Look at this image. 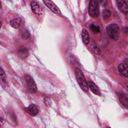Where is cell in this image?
<instances>
[{"label": "cell", "instance_id": "cell-1", "mask_svg": "<svg viewBox=\"0 0 128 128\" xmlns=\"http://www.w3.org/2000/svg\"><path fill=\"white\" fill-rule=\"evenodd\" d=\"M75 76H76L78 84L83 89V91L88 92V90H89L88 83H87V81H86V79H85V77H84V75H83V73H82V71L80 69H78V68L75 69Z\"/></svg>", "mask_w": 128, "mask_h": 128}, {"label": "cell", "instance_id": "cell-2", "mask_svg": "<svg viewBox=\"0 0 128 128\" xmlns=\"http://www.w3.org/2000/svg\"><path fill=\"white\" fill-rule=\"evenodd\" d=\"M106 31H107L108 36L111 39H113V40H117L118 39V37H119V27H118L117 24H114V23L110 24L107 27Z\"/></svg>", "mask_w": 128, "mask_h": 128}, {"label": "cell", "instance_id": "cell-3", "mask_svg": "<svg viewBox=\"0 0 128 128\" xmlns=\"http://www.w3.org/2000/svg\"><path fill=\"white\" fill-rule=\"evenodd\" d=\"M99 4H98V0H90L89 2V8H88V11H89V14L91 17H97L98 14H99Z\"/></svg>", "mask_w": 128, "mask_h": 128}, {"label": "cell", "instance_id": "cell-4", "mask_svg": "<svg viewBox=\"0 0 128 128\" xmlns=\"http://www.w3.org/2000/svg\"><path fill=\"white\" fill-rule=\"evenodd\" d=\"M24 79H25V82H26V84H27L28 90H29L30 92H32V93H35V92L37 91V86H36V83H35V81L33 80V78H32L31 76H29V75H26Z\"/></svg>", "mask_w": 128, "mask_h": 128}, {"label": "cell", "instance_id": "cell-5", "mask_svg": "<svg viewBox=\"0 0 128 128\" xmlns=\"http://www.w3.org/2000/svg\"><path fill=\"white\" fill-rule=\"evenodd\" d=\"M31 9H32V12H33L35 15H37V16H42L43 13H44L42 7H41L36 1H32V2H31Z\"/></svg>", "mask_w": 128, "mask_h": 128}, {"label": "cell", "instance_id": "cell-6", "mask_svg": "<svg viewBox=\"0 0 128 128\" xmlns=\"http://www.w3.org/2000/svg\"><path fill=\"white\" fill-rule=\"evenodd\" d=\"M43 2H44V4H45L52 12H54V13H56V14H58V15L61 14V11L59 10L58 6H57L56 4H54L51 0H43Z\"/></svg>", "mask_w": 128, "mask_h": 128}, {"label": "cell", "instance_id": "cell-7", "mask_svg": "<svg viewBox=\"0 0 128 128\" xmlns=\"http://www.w3.org/2000/svg\"><path fill=\"white\" fill-rule=\"evenodd\" d=\"M116 3H117V6L120 11H122L124 13L128 11V3L126 0H116Z\"/></svg>", "mask_w": 128, "mask_h": 128}, {"label": "cell", "instance_id": "cell-8", "mask_svg": "<svg viewBox=\"0 0 128 128\" xmlns=\"http://www.w3.org/2000/svg\"><path fill=\"white\" fill-rule=\"evenodd\" d=\"M118 71L120 72V74H122L124 77H128V65L121 63L118 65Z\"/></svg>", "mask_w": 128, "mask_h": 128}, {"label": "cell", "instance_id": "cell-9", "mask_svg": "<svg viewBox=\"0 0 128 128\" xmlns=\"http://www.w3.org/2000/svg\"><path fill=\"white\" fill-rule=\"evenodd\" d=\"M23 24V19L20 18V17H17V18H14L10 21V25L13 27V28H19L21 25Z\"/></svg>", "mask_w": 128, "mask_h": 128}, {"label": "cell", "instance_id": "cell-10", "mask_svg": "<svg viewBox=\"0 0 128 128\" xmlns=\"http://www.w3.org/2000/svg\"><path fill=\"white\" fill-rule=\"evenodd\" d=\"M26 111H27L30 115L35 116V115H37V113L39 112V109H38V107H37L36 105L31 104V105H29V106L26 108Z\"/></svg>", "mask_w": 128, "mask_h": 128}, {"label": "cell", "instance_id": "cell-11", "mask_svg": "<svg viewBox=\"0 0 128 128\" xmlns=\"http://www.w3.org/2000/svg\"><path fill=\"white\" fill-rule=\"evenodd\" d=\"M81 37H82V41L85 45H88L89 42H90V36H89V33L86 29H83L82 32H81Z\"/></svg>", "mask_w": 128, "mask_h": 128}, {"label": "cell", "instance_id": "cell-12", "mask_svg": "<svg viewBox=\"0 0 128 128\" xmlns=\"http://www.w3.org/2000/svg\"><path fill=\"white\" fill-rule=\"evenodd\" d=\"M88 86H89V89H90L94 94H96V95H100V90H99V88L96 86V84H95L94 82L89 81V82H88Z\"/></svg>", "mask_w": 128, "mask_h": 128}, {"label": "cell", "instance_id": "cell-13", "mask_svg": "<svg viewBox=\"0 0 128 128\" xmlns=\"http://www.w3.org/2000/svg\"><path fill=\"white\" fill-rule=\"evenodd\" d=\"M118 96H119V100H120L121 104H122L124 107L128 108V97H127L124 93H119Z\"/></svg>", "mask_w": 128, "mask_h": 128}, {"label": "cell", "instance_id": "cell-14", "mask_svg": "<svg viewBox=\"0 0 128 128\" xmlns=\"http://www.w3.org/2000/svg\"><path fill=\"white\" fill-rule=\"evenodd\" d=\"M18 55L21 57V58H26L28 56V50L24 47H21L19 50H18Z\"/></svg>", "mask_w": 128, "mask_h": 128}, {"label": "cell", "instance_id": "cell-15", "mask_svg": "<svg viewBox=\"0 0 128 128\" xmlns=\"http://www.w3.org/2000/svg\"><path fill=\"white\" fill-rule=\"evenodd\" d=\"M91 50H92V52H93L95 55H100V54H101V52H100L99 48H98L95 44H93V45L91 46Z\"/></svg>", "mask_w": 128, "mask_h": 128}, {"label": "cell", "instance_id": "cell-16", "mask_svg": "<svg viewBox=\"0 0 128 128\" xmlns=\"http://www.w3.org/2000/svg\"><path fill=\"white\" fill-rule=\"evenodd\" d=\"M21 37H22L24 40L28 39V38L30 37V33H29V31H28V30H23V31L21 32Z\"/></svg>", "mask_w": 128, "mask_h": 128}, {"label": "cell", "instance_id": "cell-17", "mask_svg": "<svg viewBox=\"0 0 128 128\" xmlns=\"http://www.w3.org/2000/svg\"><path fill=\"white\" fill-rule=\"evenodd\" d=\"M90 28H91L92 32H94V33H99V32H100V28H99V26L96 25V24H92V25L90 26Z\"/></svg>", "mask_w": 128, "mask_h": 128}, {"label": "cell", "instance_id": "cell-18", "mask_svg": "<svg viewBox=\"0 0 128 128\" xmlns=\"http://www.w3.org/2000/svg\"><path fill=\"white\" fill-rule=\"evenodd\" d=\"M103 19H108L110 16H111V13H110V11L109 10H107V9H105L104 11H103Z\"/></svg>", "mask_w": 128, "mask_h": 128}, {"label": "cell", "instance_id": "cell-19", "mask_svg": "<svg viewBox=\"0 0 128 128\" xmlns=\"http://www.w3.org/2000/svg\"><path fill=\"white\" fill-rule=\"evenodd\" d=\"M0 74H1V80H2V82H3V83H5V82H6V77H5V73H4L3 69H1Z\"/></svg>", "mask_w": 128, "mask_h": 128}, {"label": "cell", "instance_id": "cell-20", "mask_svg": "<svg viewBox=\"0 0 128 128\" xmlns=\"http://www.w3.org/2000/svg\"><path fill=\"white\" fill-rule=\"evenodd\" d=\"M44 102H45V104H46L47 106H50V105H51V104H50L51 101H50V99H48V98H45V99H44Z\"/></svg>", "mask_w": 128, "mask_h": 128}, {"label": "cell", "instance_id": "cell-21", "mask_svg": "<svg viewBox=\"0 0 128 128\" xmlns=\"http://www.w3.org/2000/svg\"><path fill=\"white\" fill-rule=\"evenodd\" d=\"M106 1H107V0H98V2H99V3H101V4H103V5L106 3Z\"/></svg>", "mask_w": 128, "mask_h": 128}, {"label": "cell", "instance_id": "cell-22", "mask_svg": "<svg viewBox=\"0 0 128 128\" xmlns=\"http://www.w3.org/2000/svg\"><path fill=\"white\" fill-rule=\"evenodd\" d=\"M123 31H124L125 33H128V27H125V28L123 29Z\"/></svg>", "mask_w": 128, "mask_h": 128}, {"label": "cell", "instance_id": "cell-23", "mask_svg": "<svg viewBox=\"0 0 128 128\" xmlns=\"http://www.w3.org/2000/svg\"><path fill=\"white\" fill-rule=\"evenodd\" d=\"M125 16H126V18L128 19V11H127V12H125Z\"/></svg>", "mask_w": 128, "mask_h": 128}, {"label": "cell", "instance_id": "cell-24", "mask_svg": "<svg viewBox=\"0 0 128 128\" xmlns=\"http://www.w3.org/2000/svg\"><path fill=\"white\" fill-rule=\"evenodd\" d=\"M127 3H128V0H127Z\"/></svg>", "mask_w": 128, "mask_h": 128}]
</instances>
